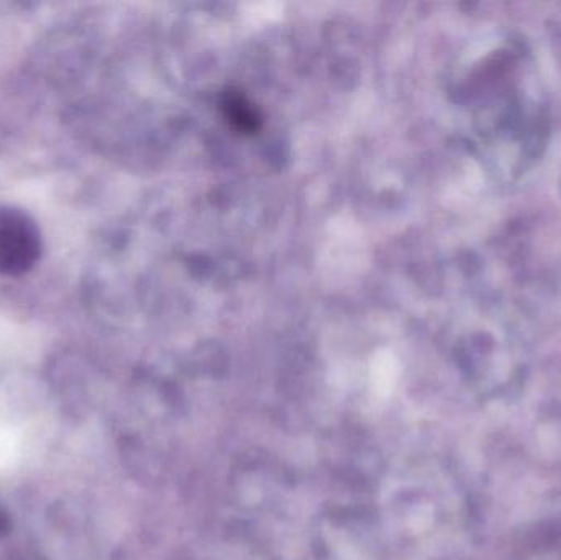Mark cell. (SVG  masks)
<instances>
[{
	"mask_svg": "<svg viewBox=\"0 0 561 560\" xmlns=\"http://www.w3.org/2000/svg\"><path fill=\"white\" fill-rule=\"evenodd\" d=\"M42 250V233L35 220L15 207L0 206V275L30 272Z\"/></svg>",
	"mask_w": 561,
	"mask_h": 560,
	"instance_id": "cell-1",
	"label": "cell"
},
{
	"mask_svg": "<svg viewBox=\"0 0 561 560\" xmlns=\"http://www.w3.org/2000/svg\"><path fill=\"white\" fill-rule=\"evenodd\" d=\"M224 108H226L227 117H230V121H232L240 130H259V115H256L255 108L245 101L243 95L229 92V94H226V99H224Z\"/></svg>",
	"mask_w": 561,
	"mask_h": 560,
	"instance_id": "cell-2",
	"label": "cell"
},
{
	"mask_svg": "<svg viewBox=\"0 0 561 560\" xmlns=\"http://www.w3.org/2000/svg\"><path fill=\"white\" fill-rule=\"evenodd\" d=\"M10 529V519L7 513L0 508V536H5Z\"/></svg>",
	"mask_w": 561,
	"mask_h": 560,
	"instance_id": "cell-3",
	"label": "cell"
}]
</instances>
